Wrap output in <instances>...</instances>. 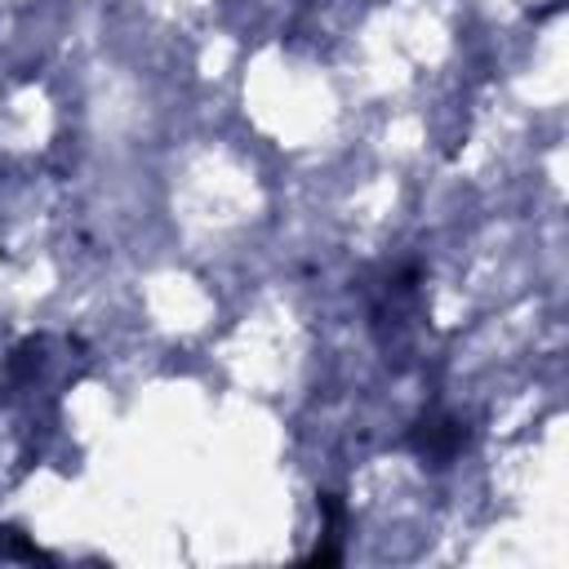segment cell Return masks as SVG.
I'll return each mask as SVG.
<instances>
[{
	"instance_id": "obj_1",
	"label": "cell",
	"mask_w": 569,
	"mask_h": 569,
	"mask_svg": "<svg viewBox=\"0 0 569 569\" xmlns=\"http://www.w3.org/2000/svg\"><path fill=\"white\" fill-rule=\"evenodd\" d=\"M413 445H418V453L422 458H431L436 467L440 462H449L453 453H458V445H462V427L458 422H449V418H431V422H422V431L413 436Z\"/></svg>"
},
{
	"instance_id": "obj_2",
	"label": "cell",
	"mask_w": 569,
	"mask_h": 569,
	"mask_svg": "<svg viewBox=\"0 0 569 569\" xmlns=\"http://www.w3.org/2000/svg\"><path fill=\"white\" fill-rule=\"evenodd\" d=\"M0 560H40V565H53V556L49 551H40L22 529H13V525H0Z\"/></svg>"
}]
</instances>
